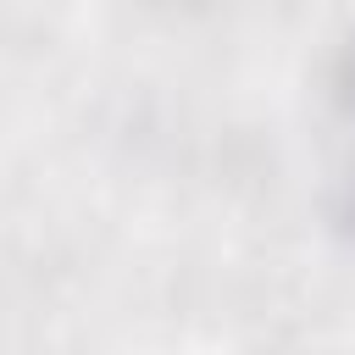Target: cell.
I'll use <instances>...</instances> for the list:
<instances>
[{
  "label": "cell",
  "instance_id": "obj_2",
  "mask_svg": "<svg viewBox=\"0 0 355 355\" xmlns=\"http://www.w3.org/2000/svg\"><path fill=\"white\" fill-rule=\"evenodd\" d=\"M327 216H333V227H338L344 239H355V172L338 178V189H333V200H327Z\"/></svg>",
  "mask_w": 355,
  "mask_h": 355
},
{
  "label": "cell",
  "instance_id": "obj_1",
  "mask_svg": "<svg viewBox=\"0 0 355 355\" xmlns=\"http://www.w3.org/2000/svg\"><path fill=\"white\" fill-rule=\"evenodd\" d=\"M333 94H338V105L344 111H355V33L338 44V55H333Z\"/></svg>",
  "mask_w": 355,
  "mask_h": 355
}]
</instances>
